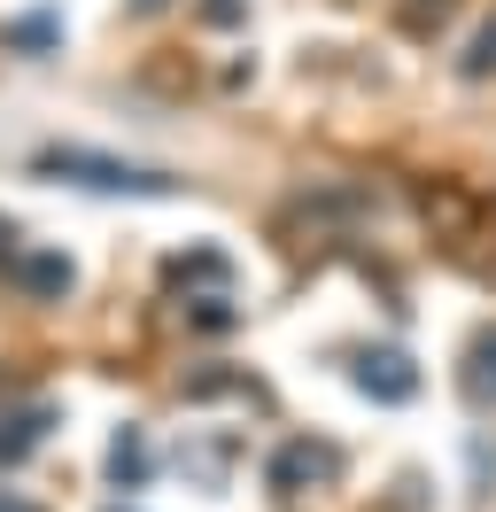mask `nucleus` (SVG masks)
<instances>
[{
    "label": "nucleus",
    "mask_w": 496,
    "mask_h": 512,
    "mask_svg": "<svg viewBox=\"0 0 496 512\" xmlns=\"http://www.w3.org/2000/svg\"><path fill=\"white\" fill-rule=\"evenodd\" d=\"M47 427H55V404H16V412H0V466L31 458V450L47 443Z\"/></svg>",
    "instance_id": "4"
},
{
    "label": "nucleus",
    "mask_w": 496,
    "mask_h": 512,
    "mask_svg": "<svg viewBox=\"0 0 496 512\" xmlns=\"http://www.w3.org/2000/svg\"><path fill=\"white\" fill-rule=\"evenodd\" d=\"M148 435H140V427H117V443H109V481H117V489H140V481H148Z\"/></svg>",
    "instance_id": "5"
},
{
    "label": "nucleus",
    "mask_w": 496,
    "mask_h": 512,
    "mask_svg": "<svg viewBox=\"0 0 496 512\" xmlns=\"http://www.w3.org/2000/svg\"><path fill=\"white\" fill-rule=\"evenodd\" d=\"M334 474H341V450L334 443H287L272 458V489H279V497H295L303 481H334Z\"/></svg>",
    "instance_id": "3"
},
{
    "label": "nucleus",
    "mask_w": 496,
    "mask_h": 512,
    "mask_svg": "<svg viewBox=\"0 0 496 512\" xmlns=\"http://www.w3.org/2000/svg\"><path fill=\"white\" fill-rule=\"evenodd\" d=\"M489 70H496V24L473 39V47H465V78H489Z\"/></svg>",
    "instance_id": "9"
},
{
    "label": "nucleus",
    "mask_w": 496,
    "mask_h": 512,
    "mask_svg": "<svg viewBox=\"0 0 496 512\" xmlns=\"http://www.w3.org/2000/svg\"><path fill=\"white\" fill-rule=\"evenodd\" d=\"M8 47H55V24H47V16H31V24H8Z\"/></svg>",
    "instance_id": "8"
},
{
    "label": "nucleus",
    "mask_w": 496,
    "mask_h": 512,
    "mask_svg": "<svg viewBox=\"0 0 496 512\" xmlns=\"http://www.w3.org/2000/svg\"><path fill=\"white\" fill-rule=\"evenodd\" d=\"M202 16H210V24H241L248 8H241V0H202Z\"/></svg>",
    "instance_id": "10"
},
{
    "label": "nucleus",
    "mask_w": 496,
    "mask_h": 512,
    "mask_svg": "<svg viewBox=\"0 0 496 512\" xmlns=\"http://www.w3.org/2000/svg\"><path fill=\"white\" fill-rule=\"evenodd\" d=\"M357 388L380 396V404H403V396H419V365L403 350H365L357 357Z\"/></svg>",
    "instance_id": "2"
},
{
    "label": "nucleus",
    "mask_w": 496,
    "mask_h": 512,
    "mask_svg": "<svg viewBox=\"0 0 496 512\" xmlns=\"http://www.w3.org/2000/svg\"><path fill=\"white\" fill-rule=\"evenodd\" d=\"M117 512H124V505H117Z\"/></svg>",
    "instance_id": "14"
},
{
    "label": "nucleus",
    "mask_w": 496,
    "mask_h": 512,
    "mask_svg": "<svg viewBox=\"0 0 496 512\" xmlns=\"http://www.w3.org/2000/svg\"><path fill=\"white\" fill-rule=\"evenodd\" d=\"M0 512H31V505H24V497H0Z\"/></svg>",
    "instance_id": "11"
},
{
    "label": "nucleus",
    "mask_w": 496,
    "mask_h": 512,
    "mask_svg": "<svg viewBox=\"0 0 496 512\" xmlns=\"http://www.w3.org/2000/svg\"><path fill=\"white\" fill-rule=\"evenodd\" d=\"M16 280H24L31 295H70V256H24Z\"/></svg>",
    "instance_id": "6"
},
{
    "label": "nucleus",
    "mask_w": 496,
    "mask_h": 512,
    "mask_svg": "<svg viewBox=\"0 0 496 512\" xmlns=\"http://www.w3.org/2000/svg\"><path fill=\"white\" fill-rule=\"evenodd\" d=\"M31 171L62 179V187H93V194H179L171 171H148V163H124V156H93V148H39Z\"/></svg>",
    "instance_id": "1"
},
{
    "label": "nucleus",
    "mask_w": 496,
    "mask_h": 512,
    "mask_svg": "<svg viewBox=\"0 0 496 512\" xmlns=\"http://www.w3.org/2000/svg\"><path fill=\"white\" fill-rule=\"evenodd\" d=\"M465 388H473L481 404L496 396V334H481V342H473V365H465Z\"/></svg>",
    "instance_id": "7"
},
{
    "label": "nucleus",
    "mask_w": 496,
    "mask_h": 512,
    "mask_svg": "<svg viewBox=\"0 0 496 512\" xmlns=\"http://www.w3.org/2000/svg\"><path fill=\"white\" fill-rule=\"evenodd\" d=\"M0 249H8V218H0Z\"/></svg>",
    "instance_id": "13"
},
{
    "label": "nucleus",
    "mask_w": 496,
    "mask_h": 512,
    "mask_svg": "<svg viewBox=\"0 0 496 512\" xmlns=\"http://www.w3.org/2000/svg\"><path fill=\"white\" fill-rule=\"evenodd\" d=\"M132 8H163V0H132Z\"/></svg>",
    "instance_id": "12"
}]
</instances>
